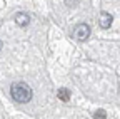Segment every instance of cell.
<instances>
[{"label":"cell","instance_id":"1","mask_svg":"<svg viewBox=\"0 0 120 119\" xmlns=\"http://www.w3.org/2000/svg\"><path fill=\"white\" fill-rule=\"evenodd\" d=\"M10 96H12L13 101L25 104L32 99V89L28 87L27 82H13L10 86Z\"/></svg>","mask_w":120,"mask_h":119},{"label":"cell","instance_id":"2","mask_svg":"<svg viewBox=\"0 0 120 119\" xmlns=\"http://www.w3.org/2000/svg\"><path fill=\"white\" fill-rule=\"evenodd\" d=\"M73 37L77 39V40H80V42H83V40H87L88 37H90V25L88 24H77L75 25V29H73Z\"/></svg>","mask_w":120,"mask_h":119},{"label":"cell","instance_id":"3","mask_svg":"<svg viewBox=\"0 0 120 119\" xmlns=\"http://www.w3.org/2000/svg\"><path fill=\"white\" fill-rule=\"evenodd\" d=\"M112 20H113V17L110 15L109 12H102L100 17H98V25H100L102 29H105V30H107V29L112 27Z\"/></svg>","mask_w":120,"mask_h":119},{"label":"cell","instance_id":"4","mask_svg":"<svg viewBox=\"0 0 120 119\" xmlns=\"http://www.w3.org/2000/svg\"><path fill=\"white\" fill-rule=\"evenodd\" d=\"M15 22H17L19 27H27L30 24V15L25 12H19L17 15H15Z\"/></svg>","mask_w":120,"mask_h":119},{"label":"cell","instance_id":"5","mask_svg":"<svg viewBox=\"0 0 120 119\" xmlns=\"http://www.w3.org/2000/svg\"><path fill=\"white\" fill-rule=\"evenodd\" d=\"M57 96H58L60 101H64V102L70 101V91H68L67 87H60L58 91H57Z\"/></svg>","mask_w":120,"mask_h":119},{"label":"cell","instance_id":"6","mask_svg":"<svg viewBox=\"0 0 120 119\" xmlns=\"http://www.w3.org/2000/svg\"><path fill=\"white\" fill-rule=\"evenodd\" d=\"M94 119H107V112L103 109H98V111L94 112Z\"/></svg>","mask_w":120,"mask_h":119},{"label":"cell","instance_id":"7","mask_svg":"<svg viewBox=\"0 0 120 119\" xmlns=\"http://www.w3.org/2000/svg\"><path fill=\"white\" fill-rule=\"evenodd\" d=\"M65 5L67 7H77L79 5V0H65Z\"/></svg>","mask_w":120,"mask_h":119},{"label":"cell","instance_id":"8","mask_svg":"<svg viewBox=\"0 0 120 119\" xmlns=\"http://www.w3.org/2000/svg\"><path fill=\"white\" fill-rule=\"evenodd\" d=\"M2 47H4V42H2V40H0V50H2Z\"/></svg>","mask_w":120,"mask_h":119}]
</instances>
